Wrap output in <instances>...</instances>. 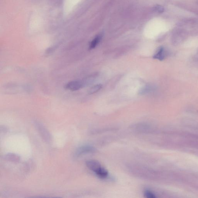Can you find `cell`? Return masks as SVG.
Returning <instances> with one entry per match:
<instances>
[{
    "instance_id": "ba28073f",
    "label": "cell",
    "mask_w": 198,
    "mask_h": 198,
    "mask_svg": "<svg viewBox=\"0 0 198 198\" xmlns=\"http://www.w3.org/2000/svg\"><path fill=\"white\" fill-rule=\"evenodd\" d=\"M144 196L147 198H155L156 197V195L153 192L149 190H146L144 192Z\"/></svg>"
},
{
    "instance_id": "5b68a950",
    "label": "cell",
    "mask_w": 198,
    "mask_h": 198,
    "mask_svg": "<svg viewBox=\"0 0 198 198\" xmlns=\"http://www.w3.org/2000/svg\"><path fill=\"white\" fill-rule=\"evenodd\" d=\"M102 38L101 35H97L90 43V49H93L95 48L96 46L98 45V44L100 42Z\"/></svg>"
},
{
    "instance_id": "277c9868",
    "label": "cell",
    "mask_w": 198,
    "mask_h": 198,
    "mask_svg": "<svg viewBox=\"0 0 198 198\" xmlns=\"http://www.w3.org/2000/svg\"><path fill=\"white\" fill-rule=\"evenodd\" d=\"M134 130L139 132L148 133L150 130L149 125L144 124H137L132 127Z\"/></svg>"
},
{
    "instance_id": "52a82bcc",
    "label": "cell",
    "mask_w": 198,
    "mask_h": 198,
    "mask_svg": "<svg viewBox=\"0 0 198 198\" xmlns=\"http://www.w3.org/2000/svg\"><path fill=\"white\" fill-rule=\"evenodd\" d=\"M102 87V85L101 84H98L92 86L90 89L89 91V93L90 94H93L99 91Z\"/></svg>"
},
{
    "instance_id": "7a4b0ae2",
    "label": "cell",
    "mask_w": 198,
    "mask_h": 198,
    "mask_svg": "<svg viewBox=\"0 0 198 198\" xmlns=\"http://www.w3.org/2000/svg\"><path fill=\"white\" fill-rule=\"evenodd\" d=\"M96 148L92 146L86 145L82 146L78 148L76 150L75 156L76 157H79L82 155L86 154L92 153L95 152Z\"/></svg>"
},
{
    "instance_id": "30bf717a",
    "label": "cell",
    "mask_w": 198,
    "mask_h": 198,
    "mask_svg": "<svg viewBox=\"0 0 198 198\" xmlns=\"http://www.w3.org/2000/svg\"><path fill=\"white\" fill-rule=\"evenodd\" d=\"M154 10L156 12L158 13H162L164 12V8L162 6L160 5H156L154 7Z\"/></svg>"
},
{
    "instance_id": "9c48e42d",
    "label": "cell",
    "mask_w": 198,
    "mask_h": 198,
    "mask_svg": "<svg viewBox=\"0 0 198 198\" xmlns=\"http://www.w3.org/2000/svg\"><path fill=\"white\" fill-rule=\"evenodd\" d=\"M152 88L151 86H145L144 87L142 88L141 91H139L140 94H146L148 93L152 90Z\"/></svg>"
},
{
    "instance_id": "3957f363",
    "label": "cell",
    "mask_w": 198,
    "mask_h": 198,
    "mask_svg": "<svg viewBox=\"0 0 198 198\" xmlns=\"http://www.w3.org/2000/svg\"><path fill=\"white\" fill-rule=\"evenodd\" d=\"M83 86V83L79 80H74L68 83L66 85V88L71 91H76L81 88Z\"/></svg>"
},
{
    "instance_id": "8992f818",
    "label": "cell",
    "mask_w": 198,
    "mask_h": 198,
    "mask_svg": "<svg viewBox=\"0 0 198 198\" xmlns=\"http://www.w3.org/2000/svg\"><path fill=\"white\" fill-rule=\"evenodd\" d=\"M164 49L162 47H161L158 50L156 54L154 56L153 58L159 60H162L164 58Z\"/></svg>"
},
{
    "instance_id": "6da1fadb",
    "label": "cell",
    "mask_w": 198,
    "mask_h": 198,
    "mask_svg": "<svg viewBox=\"0 0 198 198\" xmlns=\"http://www.w3.org/2000/svg\"><path fill=\"white\" fill-rule=\"evenodd\" d=\"M86 165L90 170L93 171L98 177L105 179L108 176V172L98 161L90 160L86 162Z\"/></svg>"
}]
</instances>
